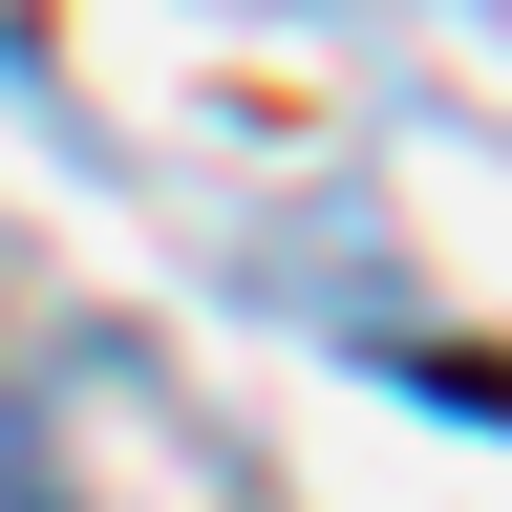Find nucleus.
<instances>
[{
	"label": "nucleus",
	"mask_w": 512,
	"mask_h": 512,
	"mask_svg": "<svg viewBox=\"0 0 512 512\" xmlns=\"http://www.w3.org/2000/svg\"><path fill=\"white\" fill-rule=\"evenodd\" d=\"M0 512H64L43 491V406H0Z\"/></svg>",
	"instance_id": "f257e3e1"
}]
</instances>
